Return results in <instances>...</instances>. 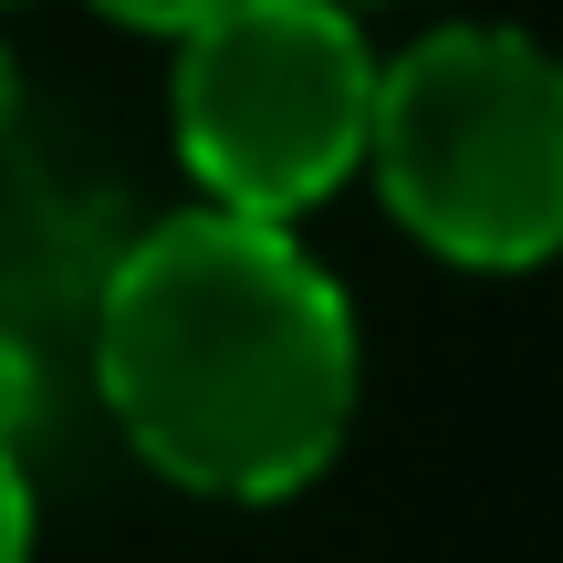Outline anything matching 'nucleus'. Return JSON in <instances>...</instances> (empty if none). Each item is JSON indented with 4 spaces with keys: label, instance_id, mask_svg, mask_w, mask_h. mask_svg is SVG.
Here are the masks:
<instances>
[{
    "label": "nucleus",
    "instance_id": "f257e3e1",
    "mask_svg": "<svg viewBox=\"0 0 563 563\" xmlns=\"http://www.w3.org/2000/svg\"><path fill=\"white\" fill-rule=\"evenodd\" d=\"M84 344L136 460L209 501L302 490L355 418V313L282 220H146Z\"/></svg>",
    "mask_w": 563,
    "mask_h": 563
},
{
    "label": "nucleus",
    "instance_id": "f03ea898",
    "mask_svg": "<svg viewBox=\"0 0 563 563\" xmlns=\"http://www.w3.org/2000/svg\"><path fill=\"white\" fill-rule=\"evenodd\" d=\"M376 188L439 262L532 272L563 251V63L501 21L407 42L365 125Z\"/></svg>",
    "mask_w": 563,
    "mask_h": 563
},
{
    "label": "nucleus",
    "instance_id": "7ed1b4c3",
    "mask_svg": "<svg viewBox=\"0 0 563 563\" xmlns=\"http://www.w3.org/2000/svg\"><path fill=\"white\" fill-rule=\"evenodd\" d=\"M376 74L344 0H230L178 42V157L209 209L292 230L365 167Z\"/></svg>",
    "mask_w": 563,
    "mask_h": 563
},
{
    "label": "nucleus",
    "instance_id": "20e7f679",
    "mask_svg": "<svg viewBox=\"0 0 563 563\" xmlns=\"http://www.w3.org/2000/svg\"><path fill=\"white\" fill-rule=\"evenodd\" d=\"M125 241V178L95 157V136L21 104L0 125V344L42 365L53 334H95Z\"/></svg>",
    "mask_w": 563,
    "mask_h": 563
},
{
    "label": "nucleus",
    "instance_id": "39448f33",
    "mask_svg": "<svg viewBox=\"0 0 563 563\" xmlns=\"http://www.w3.org/2000/svg\"><path fill=\"white\" fill-rule=\"evenodd\" d=\"M95 11H104V21H125V32H178V42H188L199 21H220L230 0H95Z\"/></svg>",
    "mask_w": 563,
    "mask_h": 563
},
{
    "label": "nucleus",
    "instance_id": "423d86ee",
    "mask_svg": "<svg viewBox=\"0 0 563 563\" xmlns=\"http://www.w3.org/2000/svg\"><path fill=\"white\" fill-rule=\"evenodd\" d=\"M0 563H32V481H21L11 439H0Z\"/></svg>",
    "mask_w": 563,
    "mask_h": 563
},
{
    "label": "nucleus",
    "instance_id": "0eeeda50",
    "mask_svg": "<svg viewBox=\"0 0 563 563\" xmlns=\"http://www.w3.org/2000/svg\"><path fill=\"white\" fill-rule=\"evenodd\" d=\"M32 386H42V365L21 355V344H0V439H21V418H32Z\"/></svg>",
    "mask_w": 563,
    "mask_h": 563
},
{
    "label": "nucleus",
    "instance_id": "6e6552de",
    "mask_svg": "<svg viewBox=\"0 0 563 563\" xmlns=\"http://www.w3.org/2000/svg\"><path fill=\"white\" fill-rule=\"evenodd\" d=\"M21 115V84H11V53H0V125Z\"/></svg>",
    "mask_w": 563,
    "mask_h": 563
},
{
    "label": "nucleus",
    "instance_id": "1a4fd4ad",
    "mask_svg": "<svg viewBox=\"0 0 563 563\" xmlns=\"http://www.w3.org/2000/svg\"><path fill=\"white\" fill-rule=\"evenodd\" d=\"M344 11H376V0H344Z\"/></svg>",
    "mask_w": 563,
    "mask_h": 563
}]
</instances>
